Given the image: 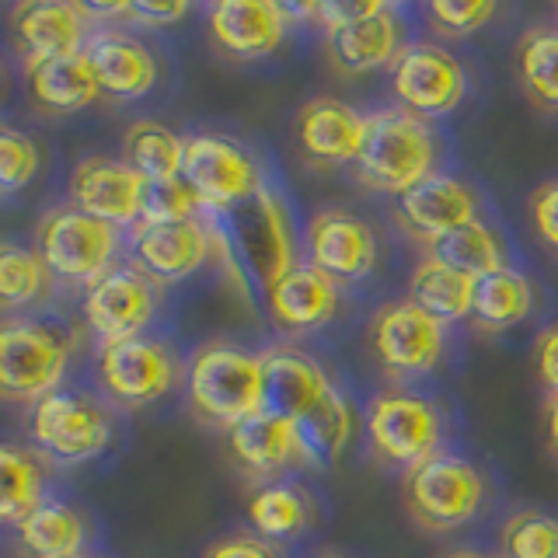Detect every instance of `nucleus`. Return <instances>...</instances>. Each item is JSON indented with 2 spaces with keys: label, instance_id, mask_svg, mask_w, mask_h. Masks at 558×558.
Instances as JSON below:
<instances>
[{
  "label": "nucleus",
  "instance_id": "f257e3e1",
  "mask_svg": "<svg viewBox=\"0 0 558 558\" xmlns=\"http://www.w3.org/2000/svg\"><path fill=\"white\" fill-rule=\"evenodd\" d=\"M217 238V258H223L227 276L238 287H255L266 296L279 279L296 266L293 227L283 199L269 185H262L252 199L227 209L220 217H206Z\"/></svg>",
  "mask_w": 558,
  "mask_h": 558
},
{
  "label": "nucleus",
  "instance_id": "f03ea898",
  "mask_svg": "<svg viewBox=\"0 0 558 558\" xmlns=\"http://www.w3.org/2000/svg\"><path fill=\"white\" fill-rule=\"evenodd\" d=\"M436 165H440V136L429 126V119L401 109V105H388V109L366 116L356 161V179L366 189L401 199L415 185L433 179Z\"/></svg>",
  "mask_w": 558,
  "mask_h": 558
},
{
  "label": "nucleus",
  "instance_id": "7ed1b4c3",
  "mask_svg": "<svg viewBox=\"0 0 558 558\" xmlns=\"http://www.w3.org/2000/svg\"><path fill=\"white\" fill-rule=\"evenodd\" d=\"M189 409L203 423L223 433L266 409V377H262V353H252L238 342L209 339L192 349L185 363Z\"/></svg>",
  "mask_w": 558,
  "mask_h": 558
},
{
  "label": "nucleus",
  "instance_id": "20e7f679",
  "mask_svg": "<svg viewBox=\"0 0 558 558\" xmlns=\"http://www.w3.org/2000/svg\"><path fill=\"white\" fill-rule=\"evenodd\" d=\"M74 336L46 318L0 322V391L17 405H39L66 377Z\"/></svg>",
  "mask_w": 558,
  "mask_h": 558
},
{
  "label": "nucleus",
  "instance_id": "39448f33",
  "mask_svg": "<svg viewBox=\"0 0 558 558\" xmlns=\"http://www.w3.org/2000/svg\"><path fill=\"white\" fill-rule=\"evenodd\" d=\"M409 517L429 534H450L471 523L485 506V475L458 458V453H436L418 468L405 471L401 482Z\"/></svg>",
  "mask_w": 558,
  "mask_h": 558
},
{
  "label": "nucleus",
  "instance_id": "423d86ee",
  "mask_svg": "<svg viewBox=\"0 0 558 558\" xmlns=\"http://www.w3.org/2000/svg\"><path fill=\"white\" fill-rule=\"evenodd\" d=\"M119 248V227L87 217L77 206L49 209L35 227V252L52 279H63V283L95 287L101 276L116 269Z\"/></svg>",
  "mask_w": 558,
  "mask_h": 558
},
{
  "label": "nucleus",
  "instance_id": "0eeeda50",
  "mask_svg": "<svg viewBox=\"0 0 558 558\" xmlns=\"http://www.w3.org/2000/svg\"><path fill=\"white\" fill-rule=\"evenodd\" d=\"M371 450L391 468H418L436 458L444 444V412L426 395L380 391L363 415Z\"/></svg>",
  "mask_w": 558,
  "mask_h": 558
},
{
  "label": "nucleus",
  "instance_id": "6e6552de",
  "mask_svg": "<svg viewBox=\"0 0 558 558\" xmlns=\"http://www.w3.org/2000/svg\"><path fill=\"white\" fill-rule=\"evenodd\" d=\"M182 179L203 203L206 217H220L227 209L252 199L266 185L262 168L238 140L223 133H189L185 136V168Z\"/></svg>",
  "mask_w": 558,
  "mask_h": 558
},
{
  "label": "nucleus",
  "instance_id": "1a4fd4ad",
  "mask_svg": "<svg viewBox=\"0 0 558 558\" xmlns=\"http://www.w3.org/2000/svg\"><path fill=\"white\" fill-rule=\"evenodd\" d=\"M95 374L101 391L122 409H147L182 380V363L165 339L136 336L98 349Z\"/></svg>",
  "mask_w": 558,
  "mask_h": 558
},
{
  "label": "nucleus",
  "instance_id": "9d476101",
  "mask_svg": "<svg viewBox=\"0 0 558 558\" xmlns=\"http://www.w3.org/2000/svg\"><path fill=\"white\" fill-rule=\"evenodd\" d=\"M374 360L391 377H426L444 363L447 353V325L433 314L405 301H388L374 311L366 325Z\"/></svg>",
  "mask_w": 558,
  "mask_h": 558
},
{
  "label": "nucleus",
  "instance_id": "9b49d317",
  "mask_svg": "<svg viewBox=\"0 0 558 558\" xmlns=\"http://www.w3.org/2000/svg\"><path fill=\"white\" fill-rule=\"evenodd\" d=\"M32 444L60 464H81L105 453L112 440V423L95 398L77 391H57L32 405Z\"/></svg>",
  "mask_w": 558,
  "mask_h": 558
},
{
  "label": "nucleus",
  "instance_id": "f8f14e48",
  "mask_svg": "<svg viewBox=\"0 0 558 558\" xmlns=\"http://www.w3.org/2000/svg\"><path fill=\"white\" fill-rule=\"evenodd\" d=\"M391 92L423 119L450 116L468 95V70L440 43H405L391 63Z\"/></svg>",
  "mask_w": 558,
  "mask_h": 558
},
{
  "label": "nucleus",
  "instance_id": "ddd939ff",
  "mask_svg": "<svg viewBox=\"0 0 558 558\" xmlns=\"http://www.w3.org/2000/svg\"><path fill=\"white\" fill-rule=\"evenodd\" d=\"M157 304H161V296H157V287L147 272H140L136 266H116L95 287L84 290V322L101 345H109L147 336Z\"/></svg>",
  "mask_w": 558,
  "mask_h": 558
},
{
  "label": "nucleus",
  "instance_id": "4468645a",
  "mask_svg": "<svg viewBox=\"0 0 558 558\" xmlns=\"http://www.w3.org/2000/svg\"><path fill=\"white\" fill-rule=\"evenodd\" d=\"M11 43L22 52L25 63L81 57L98 32V22L87 4H70V0H25L14 4L11 17Z\"/></svg>",
  "mask_w": 558,
  "mask_h": 558
},
{
  "label": "nucleus",
  "instance_id": "2eb2a0df",
  "mask_svg": "<svg viewBox=\"0 0 558 558\" xmlns=\"http://www.w3.org/2000/svg\"><path fill=\"white\" fill-rule=\"evenodd\" d=\"M380 244L374 227L353 209L328 206L307 220V262L336 283H356L377 269Z\"/></svg>",
  "mask_w": 558,
  "mask_h": 558
},
{
  "label": "nucleus",
  "instance_id": "dca6fc26",
  "mask_svg": "<svg viewBox=\"0 0 558 558\" xmlns=\"http://www.w3.org/2000/svg\"><path fill=\"white\" fill-rule=\"evenodd\" d=\"M130 255L154 283H182L217 255V238L203 217L189 223H136L130 231Z\"/></svg>",
  "mask_w": 558,
  "mask_h": 558
},
{
  "label": "nucleus",
  "instance_id": "f3484780",
  "mask_svg": "<svg viewBox=\"0 0 558 558\" xmlns=\"http://www.w3.org/2000/svg\"><path fill=\"white\" fill-rule=\"evenodd\" d=\"M144 196L147 182L116 157H84L70 174V206L84 209L87 217L112 227H133L144 217Z\"/></svg>",
  "mask_w": 558,
  "mask_h": 558
},
{
  "label": "nucleus",
  "instance_id": "a211bd4d",
  "mask_svg": "<svg viewBox=\"0 0 558 558\" xmlns=\"http://www.w3.org/2000/svg\"><path fill=\"white\" fill-rule=\"evenodd\" d=\"M227 453L241 471L266 482H279V475L290 468H314L301 426L269 409L227 429Z\"/></svg>",
  "mask_w": 558,
  "mask_h": 558
},
{
  "label": "nucleus",
  "instance_id": "6ab92c4d",
  "mask_svg": "<svg viewBox=\"0 0 558 558\" xmlns=\"http://www.w3.org/2000/svg\"><path fill=\"white\" fill-rule=\"evenodd\" d=\"M206 32L231 60H262L283 46L290 17L272 0H217L206 11Z\"/></svg>",
  "mask_w": 558,
  "mask_h": 558
},
{
  "label": "nucleus",
  "instance_id": "aec40b11",
  "mask_svg": "<svg viewBox=\"0 0 558 558\" xmlns=\"http://www.w3.org/2000/svg\"><path fill=\"white\" fill-rule=\"evenodd\" d=\"M395 220L401 231H409L429 248L444 234L478 220V189L468 185L464 179L436 171L433 179L415 185L395 203Z\"/></svg>",
  "mask_w": 558,
  "mask_h": 558
},
{
  "label": "nucleus",
  "instance_id": "412c9836",
  "mask_svg": "<svg viewBox=\"0 0 558 558\" xmlns=\"http://www.w3.org/2000/svg\"><path fill=\"white\" fill-rule=\"evenodd\" d=\"M366 116L331 95H318L296 112V147L314 168H345L360 161Z\"/></svg>",
  "mask_w": 558,
  "mask_h": 558
},
{
  "label": "nucleus",
  "instance_id": "4be33fe9",
  "mask_svg": "<svg viewBox=\"0 0 558 558\" xmlns=\"http://www.w3.org/2000/svg\"><path fill=\"white\" fill-rule=\"evenodd\" d=\"M262 377H266V409L301 423L336 391L325 366L304 349L276 342L262 349Z\"/></svg>",
  "mask_w": 558,
  "mask_h": 558
},
{
  "label": "nucleus",
  "instance_id": "5701e85b",
  "mask_svg": "<svg viewBox=\"0 0 558 558\" xmlns=\"http://www.w3.org/2000/svg\"><path fill=\"white\" fill-rule=\"evenodd\" d=\"M87 63H92L95 77L101 84V95L133 101L150 95V87L161 77L154 52L136 39V35L122 32L116 25H98L92 43L84 49Z\"/></svg>",
  "mask_w": 558,
  "mask_h": 558
},
{
  "label": "nucleus",
  "instance_id": "b1692460",
  "mask_svg": "<svg viewBox=\"0 0 558 558\" xmlns=\"http://www.w3.org/2000/svg\"><path fill=\"white\" fill-rule=\"evenodd\" d=\"M339 283L311 262L293 266L279 283L266 293V311L279 331L290 336H304V331H318L339 314Z\"/></svg>",
  "mask_w": 558,
  "mask_h": 558
},
{
  "label": "nucleus",
  "instance_id": "393cba45",
  "mask_svg": "<svg viewBox=\"0 0 558 558\" xmlns=\"http://www.w3.org/2000/svg\"><path fill=\"white\" fill-rule=\"evenodd\" d=\"M405 49V22L398 8L380 4L360 17V22L328 35V52L342 74H371L377 66H391L398 52Z\"/></svg>",
  "mask_w": 558,
  "mask_h": 558
},
{
  "label": "nucleus",
  "instance_id": "a878e982",
  "mask_svg": "<svg viewBox=\"0 0 558 558\" xmlns=\"http://www.w3.org/2000/svg\"><path fill=\"white\" fill-rule=\"evenodd\" d=\"M25 92L35 109L46 116H74L98 101L101 84L81 52V57L25 63Z\"/></svg>",
  "mask_w": 558,
  "mask_h": 558
},
{
  "label": "nucleus",
  "instance_id": "bb28decb",
  "mask_svg": "<svg viewBox=\"0 0 558 558\" xmlns=\"http://www.w3.org/2000/svg\"><path fill=\"white\" fill-rule=\"evenodd\" d=\"M475 293H478L475 276L450 269L447 262L433 258V255L418 258L409 276V301L444 325L471 318V311H475Z\"/></svg>",
  "mask_w": 558,
  "mask_h": 558
},
{
  "label": "nucleus",
  "instance_id": "cd10ccee",
  "mask_svg": "<svg viewBox=\"0 0 558 558\" xmlns=\"http://www.w3.org/2000/svg\"><path fill=\"white\" fill-rule=\"evenodd\" d=\"M87 520L70 502L46 499L17 523V545L32 558H77L84 555Z\"/></svg>",
  "mask_w": 558,
  "mask_h": 558
},
{
  "label": "nucleus",
  "instance_id": "c85d7f7f",
  "mask_svg": "<svg viewBox=\"0 0 558 558\" xmlns=\"http://www.w3.org/2000/svg\"><path fill=\"white\" fill-rule=\"evenodd\" d=\"M122 161H126L140 179L150 182H171L182 179L185 168V136L168 130L157 119H136L122 133Z\"/></svg>",
  "mask_w": 558,
  "mask_h": 558
},
{
  "label": "nucleus",
  "instance_id": "c756f323",
  "mask_svg": "<svg viewBox=\"0 0 558 558\" xmlns=\"http://www.w3.org/2000/svg\"><path fill=\"white\" fill-rule=\"evenodd\" d=\"M534 314V287L520 269L506 266L493 276L478 279L475 311H471V325L482 336H496V331H510L520 322Z\"/></svg>",
  "mask_w": 558,
  "mask_h": 558
},
{
  "label": "nucleus",
  "instance_id": "7c9ffc66",
  "mask_svg": "<svg viewBox=\"0 0 558 558\" xmlns=\"http://www.w3.org/2000/svg\"><path fill=\"white\" fill-rule=\"evenodd\" d=\"M248 520L258 537L287 541L314 523V499L293 482H262L248 496Z\"/></svg>",
  "mask_w": 558,
  "mask_h": 558
},
{
  "label": "nucleus",
  "instance_id": "2f4dec72",
  "mask_svg": "<svg viewBox=\"0 0 558 558\" xmlns=\"http://www.w3.org/2000/svg\"><path fill=\"white\" fill-rule=\"evenodd\" d=\"M426 255L440 258L450 269L468 272L475 279H485L510 266V262H506V241L499 238V231H493V227L482 220L464 223L458 231L444 234L440 241H433Z\"/></svg>",
  "mask_w": 558,
  "mask_h": 558
},
{
  "label": "nucleus",
  "instance_id": "473e14b6",
  "mask_svg": "<svg viewBox=\"0 0 558 558\" xmlns=\"http://www.w3.org/2000/svg\"><path fill=\"white\" fill-rule=\"evenodd\" d=\"M517 74L531 105L541 112H558V28L537 25L520 35Z\"/></svg>",
  "mask_w": 558,
  "mask_h": 558
},
{
  "label": "nucleus",
  "instance_id": "72a5a7b5",
  "mask_svg": "<svg viewBox=\"0 0 558 558\" xmlns=\"http://www.w3.org/2000/svg\"><path fill=\"white\" fill-rule=\"evenodd\" d=\"M46 468L39 453L17 444L0 447V517L8 523H22L35 506H43Z\"/></svg>",
  "mask_w": 558,
  "mask_h": 558
},
{
  "label": "nucleus",
  "instance_id": "f704fd0d",
  "mask_svg": "<svg viewBox=\"0 0 558 558\" xmlns=\"http://www.w3.org/2000/svg\"><path fill=\"white\" fill-rule=\"evenodd\" d=\"M296 426H301V433H304V444L311 450L314 468H325V464H336L345 453V447L353 444L356 412L345 401V395L336 388L318 409H314L307 418H301Z\"/></svg>",
  "mask_w": 558,
  "mask_h": 558
},
{
  "label": "nucleus",
  "instance_id": "c9c22d12",
  "mask_svg": "<svg viewBox=\"0 0 558 558\" xmlns=\"http://www.w3.org/2000/svg\"><path fill=\"white\" fill-rule=\"evenodd\" d=\"M49 287L52 272L46 269L39 252H28L11 241L0 248V304H4V311L43 304L49 296Z\"/></svg>",
  "mask_w": 558,
  "mask_h": 558
},
{
  "label": "nucleus",
  "instance_id": "e433bc0d",
  "mask_svg": "<svg viewBox=\"0 0 558 558\" xmlns=\"http://www.w3.org/2000/svg\"><path fill=\"white\" fill-rule=\"evenodd\" d=\"M499 558H558V517L520 510L502 523Z\"/></svg>",
  "mask_w": 558,
  "mask_h": 558
},
{
  "label": "nucleus",
  "instance_id": "4c0bfd02",
  "mask_svg": "<svg viewBox=\"0 0 558 558\" xmlns=\"http://www.w3.org/2000/svg\"><path fill=\"white\" fill-rule=\"evenodd\" d=\"M199 214H203V203L185 179L150 182L140 223H189V220H199Z\"/></svg>",
  "mask_w": 558,
  "mask_h": 558
},
{
  "label": "nucleus",
  "instance_id": "58836bf2",
  "mask_svg": "<svg viewBox=\"0 0 558 558\" xmlns=\"http://www.w3.org/2000/svg\"><path fill=\"white\" fill-rule=\"evenodd\" d=\"M43 168V154L35 147V140L14 126L0 130V185L4 192L25 189Z\"/></svg>",
  "mask_w": 558,
  "mask_h": 558
},
{
  "label": "nucleus",
  "instance_id": "ea45409f",
  "mask_svg": "<svg viewBox=\"0 0 558 558\" xmlns=\"http://www.w3.org/2000/svg\"><path fill=\"white\" fill-rule=\"evenodd\" d=\"M496 14L499 8L493 0H433L426 8L429 25L447 39H464V35L485 28Z\"/></svg>",
  "mask_w": 558,
  "mask_h": 558
},
{
  "label": "nucleus",
  "instance_id": "a19ab883",
  "mask_svg": "<svg viewBox=\"0 0 558 558\" xmlns=\"http://www.w3.org/2000/svg\"><path fill=\"white\" fill-rule=\"evenodd\" d=\"M527 220L534 227V234L551 252H558V179L541 182L527 196Z\"/></svg>",
  "mask_w": 558,
  "mask_h": 558
},
{
  "label": "nucleus",
  "instance_id": "79ce46f5",
  "mask_svg": "<svg viewBox=\"0 0 558 558\" xmlns=\"http://www.w3.org/2000/svg\"><path fill=\"white\" fill-rule=\"evenodd\" d=\"M203 558H279V551L258 534H227L214 541Z\"/></svg>",
  "mask_w": 558,
  "mask_h": 558
},
{
  "label": "nucleus",
  "instance_id": "37998d69",
  "mask_svg": "<svg viewBox=\"0 0 558 558\" xmlns=\"http://www.w3.org/2000/svg\"><path fill=\"white\" fill-rule=\"evenodd\" d=\"M534 366H537L541 384H545L551 395H558V322L537 331V339H534Z\"/></svg>",
  "mask_w": 558,
  "mask_h": 558
},
{
  "label": "nucleus",
  "instance_id": "c03bdc74",
  "mask_svg": "<svg viewBox=\"0 0 558 558\" xmlns=\"http://www.w3.org/2000/svg\"><path fill=\"white\" fill-rule=\"evenodd\" d=\"M545 429H548V444L558 458V395H548V401H545Z\"/></svg>",
  "mask_w": 558,
  "mask_h": 558
},
{
  "label": "nucleus",
  "instance_id": "a18cd8bd",
  "mask_svg": "<svg viewBox=\"0 0 558 558\" xmlns=\"http://www.w3.org/2000/svg\"><path fill=\"white\" fill-rule=\"evenodd\" d=\"M447 558H488V555H482V551H471V548H461V551H450Z\"/></svg>",
  "mask_w": 558,
  "mask_h": 558
},
{
  "label": "nucleus",
  "instance_id": "49530a36",
  "mask_svg": "<svg viewBox=\"0 0 558 558\" xmlns=\"http://www.w3.org/2000/svg\"><path fill=\"white\" fill-rule=\"evenodd\" d=\"M318 558H342V555H336V551H322Z\"/></svg>",
  "mask_w": 558,
  "mask_h": 558
},
{
  "label": "nucleus",
  "instance_id": "de8ad7c7",
  "mask_svg": "<svg viewBox=\"0 0 558 558\" xmlns=\"http://www.w3.org/2000/svg\"><path fill=\"white\" fill-rule=\"evenodd\" d=\"M77 558H95V555H77Z\"/></svg>",
  "mask_w": 558,
  "mask_h": 558
}]
</instances>
